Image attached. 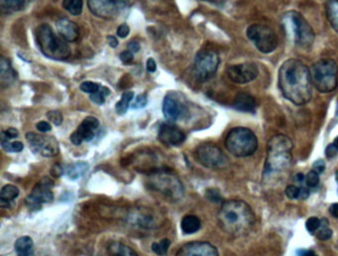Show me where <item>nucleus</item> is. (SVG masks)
Returning a JSON list of instances; mask_svg holds the SVG:
<instances>
[{"mask_svg": "<svg viewBox=\"0 0 338 256\" xmlns=\"http://www.w3.org/2000/svg\"><path fill=\"white\" fill-rule=\"evenodd\" d=\"M158 139L167 146H178L185 143L186 134L176 125L166 123L160 126Z\"/></svg>", "mask_w": 338, "mask_h": 256, "instance_id": "obj_18", "label": "nucleus"}, {"mask_svg": "<svg viewBox=\"0 0 338 256\" xmlns=\"http://www.w3.org/2000/svg\"><path fill=\"white\" fill-rule=\"evenodd\" d=\"M282 26L288 39L295 46L306 49L313 45L314 32L300 13L293 10L285 13L282 17Z\"/></svg>", "mask_w": 338, "mask_h": 256, "instance_id": "obj_3", "label": "nucleus"}, {"mask_svg": "<svg viewBox=\"0 0 338 256\" xmlns=\"http://www.w3.org/2000/svg\"><path fill=\"white\" fill-rule=\"evenodd\" d=\"M200 226V219L193 215L185 216L181 221V228L185 234H193L198 231Z\"/></svg>", "mask_w": 338, "mask_h": 256, "instance_id": "obj_25", "label": "nucleus"}, {"mask_svg": "<svg viewBox=\"0 0 338 256\" xmlns=\"http://www.w3.org/2000/svg\"><path fill=\"white\" fill-rule=\"evenodd\" d=\"M1 146L6 152H20L23 150L24 146L21 142H1Z\"/></svg>", "mask_w": 338, "mask_h": 256, "instance_id": "obj_35", "label": "nucleus"}, {"mask_svg": "<svg viewBox=\"0 0 338 256\" xmlns=\"http://www.w3.org/2000/svg\"><path fill=\"white\" fill-rule=\"evenodd\" d=\"M319 230L316 233V236L320 240H328L332 236V230L329 228V221L326 219H320Z\"/></svg>", "mask_w": 338, "mask_h": 256, "instance_id": "obj_32", "label": "nucleus"}, {"mask_svg": "<svg viewBox=\"0 0 338 256\" xmlns=\"http://www.w3.org/2000/svg\"><path fill=\"white\" fill-rule=\"evenodd\" d=\"M157 70V65L154 59H149L147 61V71L149 73H155Z\"/></svg>", "mask_w": 338, "mask_h": 256, "instance_id": "obj_50", "label": "nucleus"}, {"mask_svg": "<svg viewBox=\"0 0 338 256\" xmlns=\"http://www.w3.org/2000/svg\"><path fill=\"white\" fill-rule=\"evenodd\" d=\"M119 58H120V60H121V62H122L123 64L128 65V64H131V63L133 62V60H134V55H133V53L130 52V51H123V52L120 54Z\"/></svg>", "mask_w": 338, "mask_h": 256, "instance_id": "obj_44", "label": "nucleus"}, {"mask_svg": "<svg viewBox=\"0 0 338 256\" xmlns=\"http://www.w3.org/2000/svg\"><path fill=\"white\" fill-rule=\"evenodd\" d=\"M337 151H338V149H337V148L334 146V145L332 144V145H329V146L326 147L325 154H326V156H327L328 158H332V157H334V156L336 155Z\"/></svg>", "mask_w": 338, "mask_h": 256, "instance_id": "obj_49", "label": "nucleus"}, {"mask_svg": "<svg viewBox=\"0 0 338 256\" xmlns=\"http://www.w3.org/2000/svg\"><path fill=\"white\" fill-rule=\"evenodd\" d=\"M54 182L48 178L44 177L39 181L31 191L30 195L26 198V205L31 211H38L41 209L44 203H50L54 200V195L52 188Z\"/></svg>", "mask_w": 338, "mask_h": 256, "instance_id": "obj_13", "label": "nucleus"}, {"mask_svg": "<svg viewBox=\"0 0 338 256\" xmlns=\"http://www.w3.org/2000/svg\"><path fill=\"white\" fill-rule=\"evenodd\" d=\"M310 71L312 86L321 93L336 89L338 84V66L331 59H323L314 63Z\"/></svg>", "mask_w": 338, "mask_h": 256, "instance_id": "obj_6", "label": "nucleus"}, {"mask_svg": "<svg viewBox=\"0 0 338 256\" xmlns=\"http://www.w3.org/2000/svg\"><path fill=\"white\" fill-rule=\"evenodd\" d=\"M171 245V241L168 238L162 239L160 242H154L152 244V250L160 256H165L168 254L169 248Z\"/></svg>", "mask_w": 338, "mask_h": 256, "instance_id": "obj_33", "label": "nucleus"}, {"mask_svg": "<svg viewBox=\"0 0 338 256\" xmlns=\"http://www.w3.org/2000/svg\"><path fill=\"white\" fill-rule=\"evenodd\" d=\"M176 256H219L217 248L206 241H192L179 248Z\"/></svg>", "mask_w": 338, "mask_h": 256, "instance_id": "obj_17", "label": "nucleus"}, {"mask_svg": "<svg viewBox=\"0 0 338 256\" xmlns=\"http://www.w3.org/2000/svg\"><path fill=\"white\" fill-rule=\"evenodd\" d=\"M220 59L218 54L210 49H204L197 53L193 64V73L200 82L207 81L215 73L219 67Z\"/></svg>", "mask_w": 338, "mask_h": 256, "instance_id": "obj_9", "label": "nucleus"}, {"mask_svg": "<svg viewBox=\"0 0 338 256\" xmlns=\"http://www.w3.org/2000/svg\"><path fill=\"white\" fill-rule=\"evenodd\" d=\"M36 128L39 132L41 133H48L52 130V126L50 125V123L45 122V121H41L36 125Z\"/></svg>", "mask_w": 338, "mask_h": 256, "instance_id": "obj_47", "label": "nucleus"}, {"mask_svg": "<svg viewBox=\"0 0 338 256\" xmlns=\"http://www.w3.org/2000/svg\"><path fill=\"white\" fill-rule=\"evenodd\" d=\"M26 140L31 150L36 154L44 157H53L59 153V143L52 136L27 133Z\"/></svg>", "mask_w": 338, "mask_h": 256, "instance_id": "obj_12", "label": "nucleus"}, {"mask_svg": "<svg viewBox=\"0 0 338 256\" xmlns=\"http://www.w3.org/2000/svg\"><path fill=\"white\" fill-rule=\"evenodd\" d=\"M325 11L331 27L338 33V0H328Z\"/></svg>", "mask_w": 338, "mask_h": 256, "instance_id": "obj_27", "label": "nucleus"}, {"mask_svg": "<svg viewBox=\"0 0 338 256\" xmlns=\"http://www.w3.org/2000/svg\"><path fill=\"white\" fill-rule=\"evenodd\" d=\"M91 12L103 19L115 17L127 5V0H88Z\"/></svg>", "mask_w": 338, "mask_h": 256, "instance_id": "obj_14", "label": "nucleus"}, {"mask_svg": "<svg viewBox=\"0 0 338 256\" xmlns=\"http://www.w3.org/2000/svg\"><path fill=\"white\" fill-rule=\"evenodd\" d=\"M107 43L113 49H115L118 46V40L114 36H108L107 37Z\"/></svg>", "mask_w": 338, "mask_h": 256, "instance_id": "obj_53", "label": "nucleus"}, {"mask_svg": "<svg viewBox=\"0 0 338 256\" xmlns=\"http://www.w3.org/2000/svg\"><path fill=\"white\" fill-rule=\"evenodd\" d=\"M36 41L41 53L51 60L66 61L71 57L67 41L57 36L48 24H42L37 28Z\"/></svg>", "mask_w": 338, "mask_h": 256, "instance_id": "obj_4", "label": "nucleus"}, {"mask_svg": "<svg viewBox=\"0 0 338 256\" xmlns=\"http://www.w3.org/2000/svg\"><path fill=\"white\" fill-rule=\"evenodd\" d=\"M52 174H53V176H55V177H59V176H61L62 174H63V168L59 165V164H57V165H54V167L52 168Z\"/></svg>", "mask_w": 338, "mask_h": 256, "instance_id": "obj_51", "label": "nucleus"}, {"mask_svg": "<svg viewBox=\"0 0 338 256\" xmlns=\"http://www.w3.org/2000/svg\"><path fill=\"white\" fill-rule=\"evenodd\" d=\"M89 168H90V165L87 162L85 161L77 162V163L70 165L67 168V174L72 180H77L81 178L82 176H84L89 171Z\"/></svg>", "mask_w": 338, "mask_h": 256, "instance_id": "obj_29", "label": "nucleus"}, {"mask_svg": "<svg viewBox=\"0 0 338 256\" xmlns=\"http://www.w3.org/2000/svg\"><path fill=\"white\" fill-rule=\"evenodd\" d=\"M304 179H305V176H304L302 173L296 174V180H297L298 182H302Z\"/></svg>", "mask_w": 338, "mask_h": 256, "instance_id": "obj_57", "label": "nucleus"}, {"mask_svg": "<svg viewBox=\"0 0 338 256\" xmlns=\"http://www.w3.org/2000/svg\"><path fill=\"white\" fill-rule=\"evenodd\" d=\"M26 0H0V8L3 13H14L25 8Z\"/></svg>", "mask_w": 338, "mask_h": 256, "instance_id": "obj_28", "label": "nucleus"}, {"mask_svg": "<svg viewBox=\"0 0 338 256\" xmlns=\"http://www.w3.org/2000/svg\"><path fill=\"white\" fill-rule=\"evenodd\" d=\"M150 187L172 201L184 197L183 183L175 175L168 172H157L149 178Z\"/></svg>", "mask_w": 338, "mask_h": 256, "instance_id": "obj_8", "label": "nucleus"}, {"mask_svg": "<svg viewBox=\"0 0 338 256\" xmlns=\"http://www.w3.org/2000/svg\"><path fill=\"white\" fill-rule=\"evenodd\" d=\"M148 104V98H147V95L146 94H140L136 97L134 103L132 104V108L133 109H141V108H144L146 107Z\"/></svg>", "mask_w": 338, "mask_h": 256, "instance_id": "obj_42", "label": "nucleus"}, {"mask_svg": "<svg viewBox=\"0 0 338 256\" xmlns=\"http://www.w3.org/2000/svg\"><path fill=\"white\" fill-rule=\"evenodd\" d=\"M333 145H334V146L338 149V137L334 140V142H333Z\"/></svg>", "mask_w": 338, "mask_h": 256, "instance_id": "obj_58", "label": "nucleus"}, {"mask_svg": "<svg viewBox=\"0 0 338 256\" xmlns=\"http://www.w3.org/2000/svg\"><path fill=\"white\" fill-rule=\"evenodd\" d=\"M336 114L338 115V101H337V106H336Z\"/></svg>", "mask_w": 338, "mask_h": 256, "instance_id": "obj_60", "label": "nucleus"}, {"mask_svg": "<svg viewBox=\"0 0 338 256\" xmlns=\"http://www.w3.org/2000/svg\"><path fill=\"white\" fill-rule=\"evenodd\" d=\"M101 85L98 84V83H96V82H93V81H85L81 84L80 88L82 91L86 92V93H89L90 95L93 94V93H96L97 92L99 89H100Z\"/></svg>", "mask_w": 338, "mask_h": 256, "instance_id": "obj_36", "label": "nucleus"}, {"mask_svg": "<svg viewBox=\"0 0 338 256\" xmlns=\"http://www.w3.org/2000/svg\"><path fill=\"white\" fill-rule=\"evenodd\" d=\"M233 108L244 113H255L257 108L256 99L248 93H239L233 102Z\"/></svg>", "mask_w": 338, "mask_h": 256, "instance_id": "obj_22", "label": "nucleus"}, {"mask_svg": "<svg viewBox=\"0 0 338 256\" xmlns=\"http://www.w3.org/2000/svg\"><path fill=\"white\" fill-rule=\"evenodd\" d=\"M19 136V133L16 129L14 128H9L6 131H2L1 133V142H6V141H11Z\"/></svg>", "mask_w": 338, "mask_h": 256, "instance_id": "obj_41", "label": "nucleus"}, {"mask_svg": "<svg viewBox=\"0 0 338 256\" xmlns=\"http://www.w3.org/2000/svg\"><path fill=\"white\" fill-rule=\"evenodd\" d=\"M300 188V194H299V198L304 200L309 196V190L307 187H299Z\"/></svg>", "mask_w": 338, "mask_h": 256, "instance_id": "obj_55", "label": "nucleus"}, {"mask_svg": "<svg viewBox=\"0 0 338 256\" xmlns=\"http://www.w3.org/2000/svg\"><path fill=\"white\" fill-rule=\"evenodd\" d=\"M19 196V189L12 184H7L0 191V204L1 207H7Z\"/></svg>", "mask_w": 338, "mask_h": 256, "instance_id": "obj_26", "label": "nucleus"}, {"mask_svg": "<svg viewBox=\"0 0 338 256\" xmlns=\"http://www.w3.org/2000/svg\"><path fill=\"white\" fill-rule=\"evenodd\" d=\"M134 98V93L133 92H124L121 96V99L116 103L115 105V110H116V113L118 115H124L128 108H129V105L132 101V99Z\"/></svg>", "mask_w": 338, "mask_h": 256, "instance_id": "obj_30", "label": "nucleus"}, {"mask_svg": "<svg viewBox=\"0 0 338 256\" xmlns=\"http://www.w3.org/2000/svg\"><path fill=\"white\" fill-rule=\"evenodd\" d=\"M201 1H206L215 5H222L224 3L225 0H201Z\"/></svg>", "mask_w": 338, "mask_h": 256, "instance_id": "obj_56", "label": "nucleus"}, {"mask_svg": "<svg viewBox=\"0 0 338 256\" xmlns=\"http://www.w3.org/2000/svg\"><path fill=\"white\" fill-rule=\"evenodd\" d=\"M217 219L221 228L232 235L247 234L255 223L253 210L241 200L224 202L218 212Z\"/></svg>", "mask_w": 338, "mask_h": 256, "instance_id": "obj_2", "label": "nucleus"}, {"mask_svg": "<svg viewBox=\"0 0 338 256\" xmlns=\"http://www.w3.org/2000/svg\"><path fill=\"white\" fill-rule=\"evenodd\" d=\"M109 94H110V90L106 86H101L97 92L91 94L90 98L94 103H96L97 105H102L105 102V98Z\"/></svg>", "mask_w": 338, "mask_h": 256, "instance_id": "obj_34", "label": "nucleus"}, {"mask_svg": "<svg viewBox=\"0 0 338 256\" xmlns=\"http://www.w3.org/2000/svg\"><path fill=\"white\" fill-rule=\"evenodd\" d=\"M225 147L236 157H247L257 150L258 139L250 129L234 128L226 136Z\"/></svg>", "mask_w": 338, "mask_h": 256, "instance_id": "obj_7", "label": "nucleus"}, {"mask_svg": "<svg viewBox=\"0 0 338 256\" xmlns=\"http://www.w3.org/2000/svg\"><path fill=\"white\" fill-rule=\"evenodd\" d=\"M98 127L99 121L96 117H87L78 127V129L71 135V142L76 146H80L84 142H92Z\"/></svg>", "mask_w": 338, "mask_h": 256, "instance_id": "obj_16", "label": "nucleus"}, {"mask_svg": "<svg viewBox=\"0 0 338 256\" xmlns=\"http://www.w3.org/2000/svg\"><path fill=\"white\" fill-rule=\"evenodd\" d=\"M195 157L201 165L211 169L224 168L228 163V159L222 150L210 143L200 145L195 150Z\"/></svg>", "mask_w": 338, "mask_h": 256, "instance_id": "obj_11", "label": "nucleus"}, {"mask_svg": "<svg viewBox=\"0 0 338 256\" xmlns=\"http://www.w3.org/2000/svg\"><path fill=\"white\" fill-rule=\"evenodd\" d=\"M312 170L315 171L318 174L323 173V171L325 170V163H324V161L322 159H317L313 163V165H312Z\"/></svg>", "mask_w": 338, "mask_h": 256, "instance_id": "obj_46", "label": "nucleus"}, {"mask_svg": "<svg viewBox=\"0 0 338 256\" xmlns=\"http://www.w3.org/2000/svg\"><path fill=\"white\" fill-rule=\"evenodd\" d=\"M335 178H336V181L338 182V171L336 172V174H335Z\"/></svg>", "mask_w": 338, "mask_h": 256, "instance_id": "obj_59", "label": "nucleus"}, {"mask_svg": "<svg viewBox=\"0 0 338 256\" xmlns=\"http://www.w3.org/2000/svg\"><path fill=\"white\" fill-rule=\"evenodd\" d=\"M320 226V219L316 217L309 218L305 222V227L309 232H314Z\"/></svg>", "mask_w": 338, "mask_h": 256, "instance_id": "obj_40", "label": "nucleus"}, {"mask_svg": "<svg viewBox=\"0 0 338 256\" xmlns=\"http://www.w3.org/2000/svg\"><path fill=\"white\" fill-rule=\"evenodd\" d=\"M292 143L285 135H276L268 143V154L265 162V171L277 172L287 168L292 159Z\"/></svg>", "mask_w": 338, "mask_h": 256, "instance_id": "obj_5", "label": "nucleus"}, {"mask_svg": "<svg viewBox=\"0 0 338 256\" xmlns=\"http://www.w3.org/2000/svg\"><path fill=\"white\" fill-rule=\"evenodd\" d=\"M248 39L263 54H270L278 47V37L268 26L253 24L247 29Z\"/></svg>", "mask_w": 338, "mask_h": 256, "instance_id": "obj_10", "label": "nucleus"}, {"mask_svg": "<svg viewBox=\"0 0 338 256\" xmlns=\"http://www.w3.org/2000/svg\"><path fill=\"white\" fill-rule=\"evenodd\" d=\"M130 32V28L127 24H121L118 28H117V36L121 39L126 38L129 35Z\"/></svg>", "mask_w": 338, "mask_h": 256, "instance_id": "obj_45", "label": "nucleus"}, {"mask_svg": "<svg viewBox=\"0 0 338 256\" xmlns=\"http://www.w3.org/2000/svg\"><path fill=\"white\" fill-rule=\"evenodd\" d=\"M17 73L11 66L8 59L2 57L0 59V84L4 87H9L16 80Z\"/></svg>", "mask_w": 338, "mask_h": 256, "instance_id": "obj_21", "label": "nucleus"}, {"mask_svg": "<svg viewBox=\"0 0 338 256\" xmlns=\"http://www.w3.org/2000/svg\"><path fill=\"white\" fill-rule=\"evenodd\" d=\"M206 196L208 198L209 201L214 202V203H218L221 201V196L219 191H217L216 189H208L206 191Z\"/></svg>", "mask_w": 338, "mask_h": 256, "instance_id": "obj_43", "label": "nucleus"}, {"mask_svg": "<svg viewBox=\"0 0 338 256\" xmlns=\"http://www.w3.org/2000/svg\"><path fill=\"white\" fill-rule=\"evenodd\" d=\"M285 193L289 199H291V200L298 199L299 194H300V188L297 186H294V185H289L286 188Z\"/></svg>", "mask_w": 338, "mask_h": 256, "instance_id": "obj_39", "label": "nucleus"}, {"mask_svg": "<svg viewBox=\"0 0 338 256\" xmlns=\"http://www.w3.org/2000/svg\"><path fill=\"white\" fill-rule=\"evenodd\" d=\"M228 78L239 84H244L253 81L259 74V69L254 63H243L230 66L227 69Z\"/></svg>", "mask_w": 338, "mask_h": 256, "instance_id": "obj_15", "label": "nucleus"}, {"mask_svg": "<svg viewBox=\"0 0 338 256\" xmlns=\"http://www.w3.org/2000/svg\"><path fill=\"white\" fill-rule=\"evenodd\" d=\"M298 256H317L314 251L312 250H305V249H300L297 251Z\"/></svg>", "mask_w": 338, "mask_h": 256, "instance_id": "obj_54", "label": "nucleus"}, {"mask_svg": "<svg viewBox=\"0 0 338 256\" xmlns=\"http://www.w3.org/2000/svg\"><path fill=\"white\" fill-rule=\"evenodd\" d=\"M163 114L170 122H175L187 114V107L175 94H168L163 102Z\"/></svg>", "mask_w": 338, "mask_h": 256, "instance_id": "obj_19", "label": "nucleus"}, {"mask_svg": "<svg viewBox=\"0 0 338 256\" xmlns=\"http://www.w3.org/2000/svg\"><path fill=\"white\" fill-rule=\"evenodd\" d=\"M304 181L308 188H314L319 184V174L311 170L305 175Z\"/></svg>", "mask_w": 338, "mask_h": 256, "instance_id": "obj_37", "label": "nucleus"}, {"mask_svg": "<svg viewBox=\"0 0 338 256\" xmlns=\"http://www.w3.org/2000/svg\"><path fill=\"white\" fill-rule=\"evenodd\" d=\"M48 119L56 126H60L63 123V115L58 110H52L47 113Z\"/></svg>", "mask_w": 338, "mask_h": 256, "instance_id": "obj_38", "label": "nucleus"}, {"mask_svg": "<svg viewBox=\"0 0 338 256\" xmlns=\"http://www.w3.org/2000/svg\"><path fill=\"white\" fill-rule=\"evenodd\" d=\"M127 47H128V51L132 52L133 54H134V53H138V52L140 51V44H139V42H137V41H135V40L130 41V42L128 43Z\"/></svg>", "mask_w": 338, "mask_h": 256, "instance_id": "obj_48", "label": "nucleus"}, {"mask_svg": "<svg viewBox=\"0 0 338 256\" xmlns=\"http://www.w3.org/2000/svg\"><path fill=\"white\" fill-rule=\"evenodd\" d=\"M14 247L17 256H34V242L30 236L19 237Z\"/></svg>", "mask_w": 338, "mask_h": 256, "instance_id": "obj_23", "label": "nucleus"}, {"mask_svg": "<svg viewBox=\"0 0 338 256\" xmlns=\"http://www.w3.org/2000/svg\"><path fill=\"white\" fill-rule=\"evenodd\" d=\"M279 87L283 96L294 105L306 104L312 96L309 69L299 60L286 61L279 71Z\"/></svg>", "mask_w": 338, "mask_h": 256, "instance_id": "obj_1", "label": "nucleus"}, {"mask_svg": "<svg viewBox=\"0 0 338 256\" xmlns=\"http://www.w3.org/2000/svg\"><path fill=\"white\" fill-rule=\"evenodd\" d=\"M329 213L331 214V216H333L334 218L338 219V203L332 204L329 207Z\"/></svg>", "mask_w": 338, "mask_h": 256, "instance_id": "obj_52", "label": "nucleus"}, {"mask_svg": "<svg viewBox=\"0 0 338 256\" xmlns=\"http://www.w3.org/2000/svg\"><path fill=\"white\" fill-rule=\"evenodd\" d=\"M109 256H138V254L129 246L119 241H112L107 247Z\"/></svg>", "mask_w": 338, "mask_h": 256, "instance_id": "obj_24", "label": "nucleus"}, {"mask_svg": "<svg viewBox=\"0 0 338 256\" xmlns=\"http://www.w3.org/2000/svg\"><path fill=\"white\" fill-rule=\"evenodd\" d=\"M83 0H63V7L70 14L79 16L83 12Z\"/></svg>", "mask_w": 338, "mask_h": 256, "instance_id": "obj_31", "label": "nucleus"}, {"mask_svg": "<svg viewBox=\"0 0 338 256\" xmlns=\"http://www.w3.org/2000/svg\"><path fill=\"white\" fill-rule=\"evenodd\" d=\"M57 30L60 36L67 42H76L80 37V29L73 21L62 18L56 23Z\"/></svg>", "mask_w": 338, "mask_h": 256, "instance_id": "obj_20", "label": "nucleus"}]
</instances>
